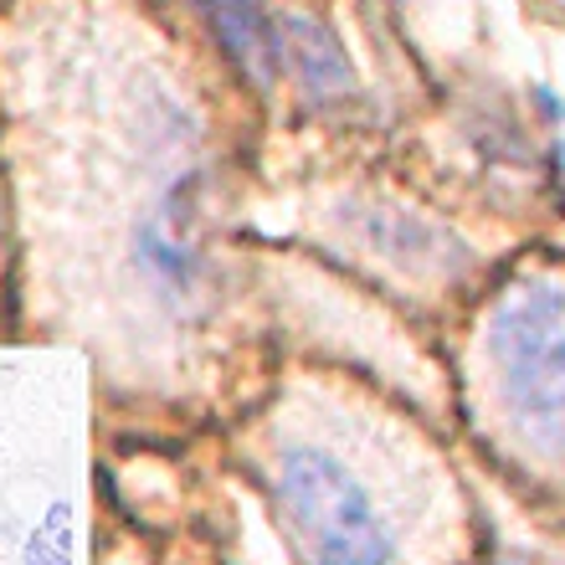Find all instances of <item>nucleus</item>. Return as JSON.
Returning <instances> with one entry per match:
<instances>
[{
	"instance_id": "1",
	"label": "nucleus",
	"mask_w": 565,
	"mask_h": 565,
	"mask_svg": "<svg viewBox=\"0 0 565 565\" xmlns=\"http://www.w3.org/2000/svg\"><path fill=\"white\" fill-rule=\"evenodd\" d=\"M489 406L524 458L565 468V282L524 278L489 309Z\"/></svg>"
},
{
	"instance_id": "2",
	"label": "nucleus",
	"mask_w": 565,
	"mask_h": 565,
	"mask_svg": "<svg viewBox=\"0 0 565 565\" xmlns=\"http://www.w3.org/2000/svg\"><path fill=\"white\" fill-rule=\"evenodd\" d=\"M273 504L309 565H391L396 535L371 483L319 443H288L268 468Z\"/></svg>"
},
{
	"instance_id": "3",
	"label": "nucleus",
	"mask_w": 565,
	"mask_h": 565,
	"mask_svg": "<svg viewBox=\"0 0 565 565\" xmlns=\"http://www.w3.org/2000/svg\"><path fill=\"white\" fill-rule=\"evenodd\" d=\"M26 565H73V540H67V509H52L46 524L26 540Z\"/></svg>"
},
{
	"instance_id": "4",
	"label": "nucleus",
	"mask_w": 565,
	"mask_h": 565,
	"mask_svg": "<svg viewBox=\"0 0 565 565\" xmlns=\"http://www.w3.org/2000/svg\"><path fill=\"white\" fill-rule=\"evenodd\" d=\"M561 164H565V149H561ZM561 180H565V170H561Z\"/></svg>"
}]
</instances>
